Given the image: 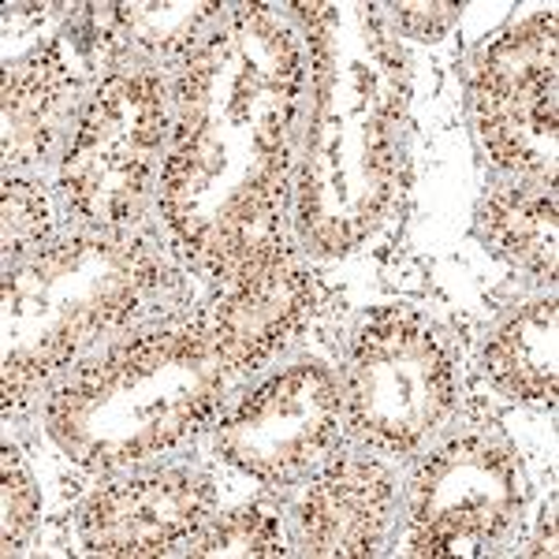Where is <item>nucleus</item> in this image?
Wrapping results in <instances>:
<instances>
[{"label": "nucleus", "mask_w": 559, "mask_h": 559, "mask_svg": "<svg viewBox=\"0 0 559 559\" xmlns=\"http://www.w3.org/2000/svg\"><path fill=\"white\" fill-rule=\"evenodd\" d=\"M299 94V45L261 4L239 8L187 57L160 173V210L187 254L202 261L242 210L284 194Z\"/></svg>", "instance_id": "nucleus-1"}, {"label": "nucleus", "mask_w": 559, "mask_h": 559, "mask_svg": "<svg viewBox=\"0 0 559 559\" xmlns=\"http://www.w3.org/2000/svg\"><path fill=\"white\" fill-rule=\"evenodd\" d=\"M299 12L313 38L302 221L321 250L340 254L362 242L392 205L403 60L377 23V8H358L355 41H340L336 8L299 4Z\"/></svg>", "instance_id": "nucleus-2"}, {"label": "nucleus", "mask_w": 559, "mask_h": 559, "mask_svg": "<svg viewBox=\"0 0 559 559\" xmlns=\"http://www.w3.org/2000/svg\"><path fill=\"white\" fill-rule=\"evenodd\" d=\"M228 362L205 321L116 347L49 407L52 437L83 466H123L187 437L213 411Z\"/></svg>", "instance_id": "nucleus-3"}, {"label": "nucleus", "mask_w": 559, "mask_h": 559, "mask_svg": "<svg viewBox=\"0 0 559 559\" xmlns=\"http://www.w3.org/2000/svg\"><path fill=\"white\" fill-rule=\"evenodd\" d=\"M157 284V261L116 231L71 239L12 269L4 276V407L23 403L34 381L131 321Z\"/></svg>", "instance_id": "nucleus-4"}, {"label": "nucleus", "mask_w": 559, "mask_h": 559, "mask_svg": "<svg viewBox=\"0 0 559 559\" xmlns=\"http://www.w3.org/2000/svg\"><path fill=\"white\" fill-rule=\"evenodd\" d=\"M168 131L165 86L153 75H112L97 90L64 160L71 210L116 231L131 224L150 191L153 157Z\"/></svg>", "instance_id": "nucleus-5"}, {"label": "nucleus", "mask_w": 559, "mask_h": 559, "mask_svg": "<svg viewBox=\"0 0 559 559\" xmlns=\"http://www.w3.org/2000/svg\"><path fill=\"white\" fill-rule=\"evenodd\" d=\"M347 403L381 448H414L452 411V366L414 318L381 313L355 344Z\"/></svg>", "instance_id": "nucleus-6"}, {"label": "nucleus", "mask_w": 559, "mask_h": 559, "mask_svg": "<svg viewBox=\"0 0 559 559\" xmlns=\"http://www.w3.org/2000/svg\"><path fill=\"white\" fill-rule=\"evenodd\" d=\"M485 146L500 165L556 191V15L503 34L474 71Z\"/></svg>", "instance_id": "nucleus-7"}, {"label": "nucleus", "mask_w": 559, "mask_h": 559, "mask_svg": "<svg viewBox=\"0 0 559 559\" xmlns=\"http://www.w3.org/2000/svg\"><path fill=\"white\" fill-rule=\"evenodd\" d=\"M522 503L515 459L489 440H455L421 466L411 492V556L477 552Z\"/></svg>", "instance_id": "nucleus-8"}, {"label": "nucleus", "mask_w": 559, "mask_h": 559, "mask_svg": "<svg viewBox=\"0 0 559 559\" xmlns=\"http://www.w3.org/2000/svg\"><path fill=\"white\" fill-rule=\"evenodd\" d=\"M336 426V381L321 366H295L242 403L216 432V444L247 474L287 481L329 452Z\"/></svg>", "instance_id": "nucleus-9"}, {"label": "nucleus", "mask_w": 559, "mask_h": 559, "mask_svg": "<svg viewBox=\"0 0 559 559\" xmlns=\"http://www.w3.org/2000/svg\"><path fill=\"white\" fill-rule=\"evenodd\" d=\"M205 503V485L194 477H146L97 496L83 515V537L102 556H160L202 530Z\"/></svg>", "instance_id": "nucleus-10"}, {"label": "nucleus", "mask_w": 559, "mask_h": 559, "mask_svg": "<svg viewBox=\"0 0 559 559\" xmlns=\"http://www.w3.org/2000/svg\"><path fill=\"white\" fill-rule=\"evenodd\" d=\"M306 302H310L306 273L287 250H280L254 276L224 287L221 306L205 321V329L228 369H242L287 336V329L302 318Z\"/></svg>", "instance_id": "nucleus-11"}, {"label": "nucleus", "mask_w": 559, "mask_h": 559, "mask_svg": "<svg viewBox=\"0 0 559 559\" xmlns=\"http://www.w3.org/2000/svg\"><path fill=\"white\" fill-rule=\"evenodd\" d=\"M392 485L373 463H340L318 477L302 503L310 552L369 556L384 530Z\"/></svg>", "instance_id": "nucleus-12"}, {"label": "nucleus", "mask_w": 559, "mask_h": 559, "mask_svg": "<svg viewBox=\"0 0 559 559\" xmlns=\"http://www.w3.org/2000/svg\"><path fill=\"white\" fill-rule=\"evenodd\" d=\"M75 79L60 57V45H41L4 71V160L26 165L49 146L52 131L68 112Z\"/></svg>", "instance_id": "nucleus-13"}, {"label": "nucleus", "mask_w": 559, "mask_h": 559, "mask_svg": "<svg viewBox=\"0 0 559 559\" xmlns=\"http://www.w3.org/2000/svg\"><path fill=\"white\" fill-rule=\"evenodd\" d=\"M489 373L522 400L552 403L559 388V310L556 299L534 302L489 344Z\"/></svg>", "instance_id": "nucleus-14"}, {"label": "nucleus", "mask_w": 559, "mask_h": 559, "mask_svg": "<svg viewBox=\"0 0 559 559\" xmlns=\"http://www.w3.org/2000/svg\"><path fill=\"white\" fill-rule=\"evenodd\" d=\"M489 236L503 254H511L522 265L537 273L556 276V194L552 191H503L485 210Z\"/></svg>", "instance_id": "nucleus-15"}, {"label": "nucleus", "mask_w": 559, "mask_h": 559, "mask_svg": "<svg viewBox=\"0 0 559 559\" xmlns=\"http://www.w3.org/2000/svg\"><path fill=\"white\" fill-rule=\"evenodd\" d=\"M194 556H224V559H261L284 552V537L273 515L258 508L224 515L221 522L205 526L202 534L191 540Z\"/></svg>", "instance_id": "nucleus-16"}, {"label": "nucleus", "mask_w": 559, "mask_h": 559, "mask_svg": "<svg viewBox=\"0 0 559 559\" xmlns=\"http://www.w3.org/2000/svg\"><path fill=\"white\" fill-rule=\"evenodd\" d=\"M116 12L142 45H183L191 41L194 23L213 12V4H120Z\"/></svg>", "instance_id": "nucleus-17"}, {"label": "nucleus", "mask_w": 559, "mask_h": 559, "mask_svg": "<svg viewBox=\"0 0 559 559\" xmlns=\"http://www.w3.org/2000/svg\"><path fill=\"white\" fill-rule=\"evenodd\" d=\"M0 216H4V250L8 254H26V250L49 231V205H45L41 191H34L31 183L4 179Z\"/></svg>", "instance_id": "nucleus-18"}, {"label": "nucleus", "mask_w": 559, "mask_h": 559, "mask_svg": "<svg viewBox=\"0 0 559 559\" xmlns=\"http://www.w3.org/2000/svg\"><path fill=\"white\" fill-rule=\"evenodd\" d=\"M0 485H4V492H0V508H4V552H12L15 540L38 519V489H34L23 459L12 448H4V455H0Z\"/></svg>", "instance_id": "nucleus-19"}]
</instances>
